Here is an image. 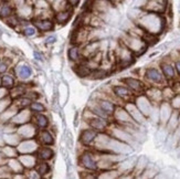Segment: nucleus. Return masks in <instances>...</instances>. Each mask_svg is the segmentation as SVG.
Segmentation results:
<instances>
[{"instance_id": "nucleus-1", "label": "nucleus", "mask_w": 180, "mask_h": 179, "mask_svg": "<svg viewBox=\"0 0 180 179\" xmlns=\"http://www.w3.org/2000/svg\"><path fill=\"white\" fill-rule=\"evenodd\" d=\"M79 164L82 166L83 168H85V169H87V170L94 171V170L97 169V164H96V161H94L93 155H92L90 151H84L82 155L80 156Z\"/></svg>"}, {"instance_id": "nucleus-2", "label": "nucleus", "mask_w": 180, "mask_h": 179, "mask_svg": "<svg viewBox=\"0 0 180 179\" xmlns=\"http://www.w3.org/2000/svg\"><path fill=\"white\" fill-rule=\"evenodd\" d=\"M96 138V130H94L93 128L91 129H84L81 135H80V142L82 143V145L87 146L92 142H94V140Z\"/></svg>"}, {"instance_id": "nucleus-3", "label": "nucleus", "mask_w": 180, "mask_h": 179, "mask_svg": "<svg viewBox=\"0 0 180 179\" xmlns=\"http://www.w3.org/2000/svg\"><path fill=\"white\" fill-rule=\"evenodd\" d=\"M87 123L90 124L91 128H93L94 130H104L107 126V122L105 121V118H102V117H95V118H90L87 121Z\"/></svg>"}, {"instance_id": "nucleus-4", "label": "nucleus", "mask_w": 180, "mask_h": 179, "mask_svg": "<svg viewBox=\"0 0 180 179\" xmlns=\"http://www.w3.org/2000/svg\"><path fill=\"white\" fill-rule=\"evenodd\" d=\"M92 70L93 69H91L87 64H85L84 62L80 63V64H77L76 66H75L74 71L75 73H76L77 75H79L80 77H86V76H90V74H91Z\"/></svg>"}, {"instance_id": "nucleus-5", "label": "nucleus", "mask_w": 180, "mask_h": 179, "mask_svg": "<svg viewBox=\"0 0 180 179\" xmlns=\"http://www.w3.org/2000/svg\"><path fill=\"white\" fill-rule=\"evenodd\" d=\"M35 27L39 29L40 31H50V30H53L54 28V24L52 22L51 20H48V19H42V20H38L34 22Z\"/></svg>"}, {"instance_id": "nucleus-6", "label": "nucleus", "mask_w": 180, "mask_h": 179, "mask_svg": "<svg viewBox=\"0 0 180 179\" xmlns=\"http://www.w3.org/2000/svg\"><path fill=\"white\" fill-rule=\"evenodd\" d=\"M72 17V11L71 10H64V11H60L55 14V20L58 24H65Z\"/></svg>"}, {"instance_id": "nucleus-7", "label": "nucleus", "mask_w": 180, "mask_h": 179, "mask_svg": "<svg viewBox=\"0 0 180 179\" xmlns=\"http://www.w3.org/2000/svg\"><path fill=\"white\" fill-rule=\"evenodd\" d=\"M146 77H147L148 80H150V81L156 82V83H160V82L162 81V74H160V72H159L158 70H156V69H148V70L146 71Z\"/></svg>"}, {"instance_id": "nucleus-8", "label": "nucleus", "mask_w": 180, "mask_h": 179, "mask_svg": "<svg viewBox=\"0 0 180 179\" xmlns=\"http://www.w3.org/2000/svg\"><path fill=\"white\" fill-rule=\"evenodd\" d=\"M123 81L128 85V87H131L133 91H141L144 88V84L141 81H138L133 77H128V79H124Z\"/></svg>"}, {"instance_id": "nucleus-9", "label": "nucleus", "mask_w": 180, "mask_h": 179, "mask_svg": "<svg viewBox=\"0 0 180 179\" xmlns=\"http://www.w3.org/2000/svg\"><path fill=\"white\" fill-rule=\"evenodd\" d=\"M17 73H18V76L20 77V79L27 80L31 76V74H32V70H31V68L29 66V65L22 64L18 68Z\"/></svg>"}, {"instance_id": "nucleus-10", "label": "nucleus", "mask_w": 180, "mask_h": 179, "mask_svg": "<svg viewBox=\"0 0 180 179\" xmlns=\"http://www.w3.org/2000/svg\"><path fill=\"white\" fill-rule=\"evenodd\" d=\"M97 105L101 107L104 112H105L106 114H108V115H112L113 113H114V111H115V105L113 104L112 102H110V101L100 100V101H98V103H97Z\"/></svg>"}, {"instance_id": "nucleus-11", "label": "nucleus", "mask_w": 180, "mask_h": 179, "mask_svg": "<svg viewBox=\"0 0 180 179\" xmlns=\"http://www.w3.org/2000/svg\"><path fill=\"white\" fill-rule=\"evenodd\" d=\"M113 91H114L115 95L118 96V97H121V98H127V97H129L131 94L128 88L124 87V86H119V85L114 86V87H113Z\"/></svg>"}, {"instance_id": "nucleus-12", "label": "nucleus", "mask_w": 180, "mask_h": 179, "mask_svg": "<svg viewBox=\"0 0 180 179\" xmlns=\"http://www.w3.org/2000/svg\"><path fill=\"white\" fill-rule=\"evenodd\" d=\"M68 56L71 61L74 62H79L80 58H81V53H80V48L77 44H74L72 48H70L68 51Z\"/></svg>"}, {"instance_id": "nucleus-13", "label": "nucleus", "mask_w": 180, "mask_h": 179, "mask_svg": "<svg viewBox=\"0 0 180 179\" xmlns=\"http://www.w3.org/2000/svg\"><path fill=\"white\" fill-rule=\"evenodd\" d=\"M53 156L54 151L50 147H43L39 150V158L42 161H50L51 158H53Z\"/></svg>"}, {"instance_id": "nucleus-14", "label": "nucleus", "mask_w": 180, "mask_h": 179, "mask_svg": "<svg viewBox=\"0 0 180 179\" xmlns=\"http://www.w3.org/2000/svg\"><path fill=\"white\" fill-rule=\"evenodd\" d=\"M40 138H41L43 144L48 145V146L54 144V138L49 130H42V132H41V135H40Z\"/></svg>"}, {"instance_id": "nucleus-15", "label": "nucleus", "mask_w": 180, "mask_h": 179, "mask_svg": "<svg viewBox=\"0 0 180 179\" xmlns=\"http://www.w3.org/2000/svg\"><path fill=\"white\" fill-rule=\"evenodd\" d=\"M35 122H37L38 126H39L40 128H47L48 125H49V119H48V117L45 116V115L41 114V113L35 115Z\"/></svg>"}, {"instance_id": "nucleus-16", "label": "nucleus", "mask_w": 180, "mask_h": 179, "mask_svg": "<svg viewBox=\"0 0 180 179\" xmlns=\"http://www.w3.org/2000/svg\"><path fill=\"white\" fill-rule=\"evenodd\" d=\"M162 70L164 72V75L166 76V79L171 80L175 76V71H173V68L169 64H162Z\"/></svg>"}, {"instance_id": "nucleus-17", "label": "nucleus", "mask_w": 180, "mask_h": 179, "mask_svg": "<svg viewBox=\"0 0 180 179\" xmlns=\"http://www.w3.org/2000/svg\"><path fill=\"white\" fill-rule=\"evenodd\" d=\"M90 76H91L92 79H95V80L104 79L105 76H107V72H106L105 70H103V69H94V70H92Z\"/></svg>"}, {"instance_id": "nucleus-18", "label": "nucleus", "mask_w": 180, "mask_h": 179, "mask_svg": "<svg viewBox=\"0 0 180 179\" xmlns=\"http://www.w3.org/2000/svg\"><path fill=\"white\" fill-rule=\"evenodd\" d=\"M1 83H3V85L5 86V87H13L14 85V79L11 76V75L9 74H5L3 75V77H1Z\"/></svg>"}, {"instance_id": "nucleus-19", "label": "nucleus", "mask_w": 180, "mask_h": 179, "mask_svg": "<svg viewBox=\"0 0 180 179\" xmlns=\"http://www.w3.org/2000/svg\"><path fill=\"white\" fill-rule=\"evenodd\" d=\"M30 108H31V111L35 112V113H43V112H45V106L40 102L31 103Z\"/></svg>"}, {"instance_id": "nucleus-20", "label": "nucleus", "mask_w": 180, "mask_h": 179, "mask_svg": "<svg viewBox=\"0 0 180 179\" xmlns=\"http://www.w3.org/2000/svg\"><path fill=\"white\" fill-rule=\"evenodd\" d=\"M12 14V8L9 5L3 6V8L0 9V17L3 18H8Z\"/></svg>"}, {"instance_id": "nucleus-21", "label": "nucleus", "mask_w": 180, "mask_h": 179, "mask_svg": "<svg viewBox=\"0 0 180 179\" xmlns=\"http://www.w3.org/2000/svg\"><path fill=\"white\" fill-rule=\"evenodd\" d=\"M49 171H50L49 164L42 163V164H40V165L38 166V174H39L40 176H44V175H47Z\"/></svg>"}, {"instance_id": "nucleus-22", "label": "nucleus", "mask_w": 180, "mask_h": 179, "mask_svg": "<svg viewBox=\"0 0 180 179\" xmlns=\"http://www.w3.org/2000/svg\"><path fill=\"white\" fill-rule=\"evenodd\" d=\"M35 32H37V30H35L34 27H27L23 30L24 35H27V37H33L35 34Z\"/></svg>"}, {"instance_id": "nucleus-23", "label": "nucleus", "mask_w": 180, "mask_h": 179, "mask_svg": "<svg viewBox=\"0 0 180 179\" xmlns=\"http://www.w3.org/2000/svg\"><path fill=\"white\" fill-rule=\"evenodd\" d=\"M55 41H56L55 35H50V37H48L47 39H45V44H53L55 43Z\"/></svg>"}, {"instance_id": "nucleus-24", "label": "nucleus", "mask_w": 180, "mask_h": 179, "mask_svg": "<svg viewBox=\"0 0 180 179\" xmlns=\"http://www.w3.org/2000/svg\"><path fill=\"white\" fill-rule=\"evenodd\" d=\"M33 55H34V59H37V60H39V61H42V60H43V58H42V55H41V53H39L38 51L33 52Z\"/></svg>"}, {"instance_id": "nucleus-25", "label": "nucleus", "mask_w": 180, "mask_h": 179, "mask_svg": "<svg viewBox=\"0 0 180 179\" xmlns=\"http://www.w3.org/2000/svg\"><path fill=\"white\" fill-rule=\"evenodd\" d=\"M7 71V65L3 63H0V73H3Z\"/></svg>"}, {"instance_id": "nucleus-26", "label": "nucleus", "mask_w": 180, "mask_h": 179, "mask_svg": "<svg viewBox=\"0 0 180 179\" xmlns=\"http://www.w3.org/2000/svg\"><path fill=\"white\" fill-rule=\"evenodd\" d=\"M79 1L80 0H68V3L69 5H71V6H77V3H79Z\"/></svg>"}, {"instance_id": "nucleus-27", "label": "nucleus", "mask_w": 180, "mask_h": 179, "mask_svg": "<svg viewBox=\"0 0 180 179\" xmlns=\"http://www.w3.org/2000/svg\"><path fill=\"white\" fill-rule=\"evenodd\" d=\"M176 68H177V71L180 74V61H177V62H176Z\"/></svg>"}]
</instances>
